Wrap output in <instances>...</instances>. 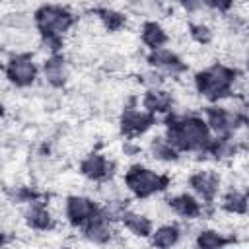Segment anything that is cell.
Listing matches in <instances>:
<instances>
[{
	"mask_svg": "<svg viewBox=\"0 0 249 249\" xmlns=\"http://www.w3.org/2000/svg\"><path fill=\"white\" fill-rule=\"evenodd\" d=\"M165 136L179 152H202L212 142V130L206 119L198 115L175 117L167 124Z\"/></svg>",
	"mask_w": 249,
	"mask_h": 249,
	"instance_id": "cell-1",
	"label": "cell"
},
{
	"mask_svg": "<svg viewBox=\"0 0 249 249\" xmlns=\"http://www.w3.org/2000/svg\"><path fill=\"white\" fill-rule=\"evenodd\" d=\"M239 76L235 70L224 62H212L206 68H200L193 78V88L208 101H222L233 95V86Z\"/></svg>",
	"mask_w": 249,
	"mask_h": 249,
	"instance_id": "cell-2",
	"label": "cell"
},
{
	"mask_svg": "<svg viewBox=\"0 0 249 249\" xmlns=\"http://www.w3.org/2000/svg\"><path fill=\"white\" fill-rule=\"evenodd\" d=\"M123 185L126 187V191H128L132 196L148 198V196H154V195L161 193L163 189H167L169 177L163 175L161 171L152 169V167L130 165V167L124 171Z\"/></svg>",
	"mask_w": 249,
	"mask_h": 249,
	"instance_id": "cell-3",
	"label": "cell"
},
{
	"mask_svg": "<svg viewBox=\"0 0 249 249\" xmlns=\"http://www.w3.org/2000/svg\"><path fill=\"white\" fill-rule=\"evenodd\" d=\"M33 19L35 29L41 33V37H64L74 25L72 14L56 4H45L37 8Z\"/></svg>",
	"mask_w": 249,
	"mask_h": 249,
	"instance_id": "cell-4",
	"label": "cell"
},
{
	"mask_svg": "<svg viewBox=\"0 0 249 249\" xmlns=\"http://www.w3.org/2000/svg\"><path fill=\"white\" fill-rule=\"evenodd\" d=\"M4 72L14 88H29L39 76V66L29 53H16L6 60Z\"/></svg>",
	"mask_w": 249,
	"mask_h": 249,
	"instance_id": "cell-5",
	"label": "cell"
},
{
	"mask_svg": "<svg viewBox=\"0 0 249 249\" xmlns=\"http://www.w3.org/2000/svg\"><path fill=\"white\" fill-rule=\"evenodd\" d=\"M97 212H99V206L88 195H70L66 198V218L64 220L74 228H84Z\"/></svg>",
	"mask_w": 249,
	"mask_h": 249,
	"instance_id": "cell-6",
	"label": "cell"
},
{
	"mask_svg": "<svg viewBox=\"0 0 249 249\" xmlns=\"http://www.w3.org/2000/svg\"><path fill=\"white\" fill-rule=\"evenodd\" d=\"M156 115L144 107H124L119 119L121 130L126 136H140L152 128Z\"/></svg>",
	"mask_w": 249,
	"mask_h": 249,
	"instance_id": "cell-7",
	"label": "cell"
},
{
	"mask_svg": "<svg viewBox=\"0 0 249 249\" xmlns=\"http://www.w3.org/2000/svg\"><path fill=\"white\" fill-rule=\"evenodd\" d=\"M148 64L167 76H181V72L187 70V64L181 60V56L167 49V47H160V49H154L150 54H148Z\"/></svg>",
	"mask_w": 249,
	"mask_h": 249,
	"instance_id": "cell-8",
	"label": "cell"
},
{
	"mask_svg": "<svg viewBox=\"0 0 249 249\" xmlns=\"http://www.w3.org/2000/svg\"><path fill=\"white\" fill-rule=\"evenodd\" d=\"M189 187L200 200L212 202L220 191V177L210 169H198L189 175Z\"/></svg>",
	"mask_w": 249,
	"mask_h": 249,
	"instance_id": "cell-9",
	"label": "cell"
},
{
	"mask_svg": "<svg viewBox=\"0 0 249 249\" xmlns=\"http://www.w3.org/2000/svg\"><path fill=\"white\" fill-rule=\"evenodd\" d=\"M54 216L49 208V202H43L39 198H31L29 202H25V208H23V222L31 228V230H37V231H45V230H51L53 224H54Z\"/></svg>",
	"mask_w": 249,
	"mask_h": 249,
	"instance_id": "cell-10",
	"label": "cell"
},
{
	"mask_svg": "<svg viewBox=\"0 0 249 249\" xmlns=\"http://www.w3.org/2000/svg\"><path fill=\"white\" fill-rule=\"evenodd\" d=\"M113 163L107 160V156L99 152H89L82 161H80V173L88 181H107L111 177Z\"/></svg>",
	"mask_w": 249,
	"mask_h": 249,
	"instance_id": "cell-11",
	"label": "cell"
},
{
	"mask_svg": "<svg viewBox=\"0 0 249 249\" xmlns=\"http://www.w3.org/2000/svg\"><path fill=\"white\" fill-rule=\"evenodd\" d=\"M41 76L43 80L51 86V88H62L68 78H70V68H68V62L60 56V54H49L43 62V68H41Z\"/></svg>",
	"mask_w": 249,
	"mask_h": 249,
	"instance_id": "cell-12",
	"label": "cell"
},
{
	"mask_svg": "<svg viewBox=\"0 0 249 249\" xmlns=\"http://www.w3.org/2000/svg\"><path fill=\"white\" fill-rule=\"evenodd\" d=\"M121 224L124 226V230L136 237H150L154 231V222L152 216H148L146 212H138V210H124L121 214Z\"/></svg>",
	"mask_w": 249,
	"mask_h": 249,
	"instance_id": "cell-13",
	"label": "cell"
},
{
	"mask_svg": "<svg viewBox=\"0 0 249 249\" xmlns=\"http://www.w3.org/2000/svg\"><path fill=\"white\" fill-rule=\"evenodd\" d=\"M169 206L173 210V214L181 216L183 220H195L202 214V204L196 196L189 195V193H179V195H173L169 200Z\"/></svg>",
	"mask_w": 249,
	"mask_h": 249,
	"instance_id": "cell-14",
	"label": "cell"
},
{
	"mask_svg": "<svg viewBox=\"0 0 249 249\" xmlns=\"http://www.w3.org/2000/svg\"><path fill=\"white\" fill-rule=\"evenodd\" d=\"M140 39L148 49H160L169 41V33L167 29L158 23V21H144L142 29H140Z\"/></svg>",
	"mask_w": 249,
	"mask_h": 249,
	"instance_id": "cell-15",
	"label": "cell"
},
{
	"mask_svg": "<svg viewBox=\"0 0 249 249\" xmlns=\"http://www.w3.org/2000/svg\"><path fill=\"white\" fill-rule=\"evenodd\" d=\"M142 107L154 115L167 113L173 107V95L169 91H165L163 88L161 89H148L146 95L142 97Z\"/></svg>",
	"mask_w": 249,
	"mask_h": 249,
	"instance_id": "cell-16",
	"label": "cell"
},
{
	"mask_svg": "<svg viewBox=\"0 0 249 249\" xmlns=\"http://www.w3.org/2000/svg\"><path fill=\"white\" fill-rule=\"evenodd\" d=\"M181 235H183V231H181L179 226H175V224H161V226H158L152 231L150 243L158 245V247H171V245L179 243Z\"/></svg>",
	"mask_w": 249,
	"mask_h": 249,
	"instance_id": "cell-17",
	"label": "cell"
},
{
	"mask_svg": "<svg viewBox=\"0 0 249 249\" xmlns=\"http://www.w3.org/2000/svg\"><path fill=\"white\" fill-rule=\"evenodd\" d=\"M189 37L198 47H208L214 41L216 31L210 25V21H195V23L189 25Z\"/></svg>",
	"mask_w": 249,
	"mask_h": 249,
	"instance_id": "cell-18",
	"label": "cell"
},
{
	"mask_svg": "<svg viewBox=\"0 0 249 249\" xmlns=\"http://www.w3.org/2000/svg\"><path fill=\"white\" fill-rule=\"evenodd\" d=\"M195 243L198 247H222V245H228L230 239L226 237V233L218 231V230H198L196 235H195Z\"/></svg>",
	"mask_w": 249,
	"mask_h": 249,
	"instance_id": "cell-19",
	"label": "cell"
},
{
	"mask_svg": "<svg viewBox=\"0 0 249 249\" xmlns=\"http://www.w3.org/2000/svg\"><path fill=\"white\" fill-rule=\"evenodd\" d=\"M99 19H101V23H103V27H105V31H119L124 23H126V18L121 14V12H115V10H101L99 14Z\"/></svg>",
	"mask_w": 249,
	"mask_h": 249,
	"instance_id": "cell-20",
	"label": "cell"
},
{
	"mask_svg": "<svg viewBox=\"0 0 249 249\" xmlns=\"http://www.w3.org/2000/svg\"><path fill=\"white\" fill-rule=\"evenodd\" d=\"M233 136H235L239 148L249 150V119H245V121L239 124V128L233 132Z\"/></svg>",
	"mask_w": 249,
	"mask_h": 249,
	"instance_id": "cell-21",
	"label": "cell"
},
{
	"mask_svg": "<svg viewBox=\"0 0 249 249\" xmlns=\"http://www.w3.org/2000/svg\"><path fill=\"white\" fill-rule=\"evenodd\" d=\"M204 2L208 4L210 10H220V12H226L235 4V0H204Z\"/></svg>",
	"mask_w": 249,
	"mask_h": 249,
	"instance_id": "cell-22",
	"label": "cell"
},
{
	"mask_svg": "<svg viewBox=\"0 0 249 249\" xmlns=\"http://www.w3.org/2000/svg\"><path fill=\"white\" fill-rule=\"evenodd\" d=\"M243 62H245V68H247V72H249V53H247V56H245Z\"/></svg>",
	"mask_w": 249,
	"mask_h": 249,
	"instance_id": "cell-23",
	"label": "cell"
},
{
	"mask_svg": "<svg viewBox=\"0 0 249 249\" xmlns=\"http://www.w3.org/2000/svg\"><path fill=\"white\" fill-rule=\"evenodd\" d=\"M245 107H247V111H249V91H247V101H245Z\"/></svg>",
	"mask_w": 249,
	"mask_h": 249,
	"instance_id": "cell-24",
	"label": "cell"
}]
</instances>
